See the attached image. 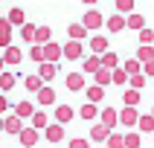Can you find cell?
Listing matches in <instances>:
<instances>
[{
  "mask_svg": "<svg viewBox=\"0 0 154 148\" xmlns=\"http://www.w3.org/2000/svg\"><path fill=\"white\" fill-rule=\"evenodd\" d=\"M82 23L87 26V32H93V29H99V26L105 23V17H102V12H96V9H87L85 17H82Z\"/></svg>",
  "mask_w": 154,
  "mask_h": 148,
  "instance_id": "1",
  "label": "cell"
},
{
  "mask_svg": "<svg viewBox=\"0 0 154 148\" xmlns=\"http://www.w3.org/2000/svg\"><path fill=\"white\" fill-rule=\"evenodd\" d=\"M64 84H67L70 93H82L85 90V73H67V78H64Z\"/></svg>",
  "mask_w": 154,
  "mask_h": 148,
  "instance_id": "2",
  "label": "cell"
},
{
  "mask_svg": "<svg viewBox=\"0 0 154 148\" xmlns=\"http://www.w3.org/2000/svg\"><path fill=\"white\" fill-rule=\"evenodd\" d=\"M44 58L50 61V64H55V61H61V58H64V47H61V44H55V41L44 44Z\"/></svg>",
  "mask_w": 154,
  "mask_h": 148,
  "instance_id": "3",
  "label": "cell"
},
{
  "mask_svg": "<svg viewBox=\"0 0 154 148\" xmlns=\"http://www.w3.org/2000/svg\"><path fill=\"white\" fill-rule=\"evenodd\" d=\"M38 137H41V131H35L32 125H29V128H23V131H20L17 142H20L23 148H35V145H38Z\"/></svg>",
  "mask_w": 154,
  "mask_h": 148,
  "instance_id": "4",
  "label": "cell"
},
{
  "mask_svg": "<svg viewBox=\"0 0 154 148\" xmlns=\"http://www.w3.org/2000/svg\"><path fill=\"white\" fill-rule=\"evenodd\" d=\"M119 125H125V128H137V125H140L137 107H122V110H119Z\"/></svg>",
  "mask_w": 154,
  "mask_h": 148,
  "instance_id": "5",
  "label": "cell"
},
{
  "mask_svg": "<svg viewBox=\"0 0 154 148\" xmlns=\"http://www.w3.org/2000/svg\"><path fill=\"white\" fill-rule=\"evenodd\" d=\"M82 55H85V44L82 41H67L64 44V58L67 61H79Z\"/></svg>",
  "mask_w": 154,
  "mask_h": 148,
  "instance_id": "6",
  "label": "cell"
},
{
  "mask_svg": "<svg viewBox=\"0 0 154 148\" xmlns=\"http://www.w3.org/2000/svg\"><path fill=\"white\" fill-rule=\"evenodd\" d=\"M44 139H47V142H61V139H64V125H61V122H50L47 131H44Z\"/></svg>",
  "mask_w": 154,
  "mask_h": 148,
  "instance_id": "7",
  "label": "cell"
},
{
  "mask_svg": "<svg viewBox=\"0 0 154 148\" xmlns=\"http://www.w3.org/2000/svg\"><path fill=\"white\" fill-rule=\"evenodd\" d=\"M111 134H113V131L108 128V125L96 122L93 128H90V137H87V139H90V142H108V137H111Z\"/></svg>",
  "mask_w": 154,
  "mask_h": 148,
  "instance_id": "8",
  "label": "cell"
},
{
  "mask_svg": "<svg viewBox=\"0 0 154 148\" xmlns=\"http://www.w3.org/2000/svg\"><path fill=\"white\" fill-rule=\"evenodd\" d=\"M35 96H38V107H52V104H55V90H52L50 84H44Z\"/></svg>",
  "mask_w": 154,
  "mask_h": 148,
  "instance_id": "9",
  "label": "cell"
},
{
  "mask_svg": "<svg viewBox=\"0 0 154 148\" xmlns=\"http://www.w3.org/2000/svg\"><path fill=\"white\" fill-rule=\"evenodd\" d=\"M12 29L15 26L9 23V17H0V50L12 47Z\"/></svg>",
  "mask_w": 154,
  "mask_h": 148,
  "instance_id": "10",
  "label": "cell"
},
{
  "mask_svg": "<svg viewBox=\"0 0 154 148\" xmlns=\"http://www.w3.org/2000/svg\"><path fill=\"white\" fill-rule=\"evenodd\" d=\"M3 61H6L9 67H17V64L23 61V50H20V47H6V50H3Z\"/></svg>",
  "mask_w": 154,
  "mask_h": 148,
  "instance_id": "11",
  "label": "cell"
},
{
  "mask_svg": "<svg viewBox=\"0 0 154 148\" xmlns=\"http://www.w3.org/2000/svg\"><path fill=\"white\" fill-rule=\"evenodd\" d=\"M99 122L102 125H108V128H116L119 125V110H113V107H102V113H99Z\"/></svg>",
  "mask_w": 154,
  "mask_h": 148,
  "instance_id": "12",
  "label": "cell"
},
{
  "mask_svg": "<svg viewBox=\"0 0 154 148\" xmlns=\"http://www.w3.org/2000/svg\"><path fill=\"white\" fill-rule=\"evenodd\" d=\"M99 113H102V107H99V104H93V102H85L82 107H79V116H82L85 122H93Z\"/></svg>",
  "mask_w": 154,
  "mask_h": 148,
  "instance_id": "13",
  "label": "cell"
},
{
  "mask_svg": "<svg viewBox=\"0 0 154 148\" xmlns=\"http://www.w3.org/2000/svg\"><path fill=\"white\" fill-rule=\"evenodd\" d=\"M52 116H55V122H61V125H67V122H73V116H76V110H73L70 104H58Z\"/></svg>",
  "mask_w": 154,
  "mask_h": 148,
  "instance_id": "14",
  "label": "cell"
},
{
  "mask_svg": "<svg viewBox=\"0 0 154 148\" xmlns=\"http://www.w3.org/2000/svg\"><path fill=\"white\" fill-rule=\"evenodd\" d=\"M125 26H128V15H111L108 17V32H122V29H125Z\"/></svg>",
  "mask_w": 154,
  "mask_h": 148,
  "instance_id": "15",
  "label": "cell"
},
{
  "mask_svg": "<svg viewBox=\"0 0 154 148\" xmlns=\"http://www.w3.org/2000/svg\"><path fill=\"white\" fill-rule=\"evenodd\" d=\"M12 107H15V116H20V119H32L35 110H38L32 102H17V104H12Z\"/></svg>",
  "mask_w": 154,
  "mask_h": 148,
  "instance_id": "16",
  "label": "cell"
},
{
  "mask_svg": "<svg viewBox=\"0 0 154 148\" xmlns=\"http://www.w3.org/2000/svg\"><path fill=\"white\" fill-rule=\"evenodd\" d=\"M26 125H23V119H20V116H15V113H12V116H6V134H12V137H20V131H23Z\"/></svg>",
  "mask_w": 154,
  "mask_h": 148,
  "instance_id": "17",
  "label": "cell"
},
{
  "mask_svg": "<svg viewBox=\"0 0 154 148\" xmlns=\"http://www.w3.org/2000/svg\"><path fill=\"white\" fill-rule=\"evenodd\" d=\"M6 17H9V23H12V26H17V29H20V26H26V12H23L20 6H12Z\"/></svg>",
  "mask_w": 154,
  "mask_h": 148,
  "instance_id": "18",
  "label": "cell"
},
{
  "mask_svg": "<svg viewBox=\"0 0 154 148\" xmlns=\"http://www.w3.org/2000/svg\"><path fill=\"white\" fill-rule=\"evenodd\" d=\"M55 73H58V67H55V64H50V61H44L41 67H38V76H41L44 84H47V81H52V78H55Z\"/></svg>",
  "mask_w": 154,
  "mask_h": 148,
  "instance_id": "19",
  "label": "cell"
},
{
  "mask_svg": "<svg viewBox=\"0 0 154 148\" xmlns=\"http://www.w3.org/2000/svg\"><path fill=\"white\" fill-rule=\"evenodd\" d=\"M90 50H93V55H105L108 52V38L105 35H93L90 38Z\"/></svg>",
  "mask_w": 154,
  "mask_h": 148,
  "instance_id": "20",
  "label": "cell"
},
{
  "mask_svg": "<svg viewBox=\"0 0 154 148\" xmlns=\"http://www.w3.org/2000/svg\"><path fill=\"white\" fill-rule=\"evenodd\" d=\"M99 70H102V55H87V58H85V70H82V73H85V76H87V73H93V76H96Z\"/></svg>",
  "mask_w": 154,
  "mask_h": 148,
  "instance_id": "21",
  "label": "cell"
},
{
  "mask_svg": "<svg viewBox=\"0 0 154 148\" xmlns=\"http://www.w3.org/2000/svg\"><path fill=\"white\" fill-rule=\"evenodd\" d=\"M29 122H32V128H35V131H47V125H50V116H47V110H41V107H38V110H35V116H32Z\"/></svg>",
  "mask_w": 154,
  "mask_h": 148,
  "instance_id": "22",
  "label": "cell"
},
{
  "mask_svg": "<svg viewBox=\"0 0 154 148\" xmlns=\"http://www.w3.org/2000/svg\"><path fill=\"white\" fill-rule=\"evenodd\" d=\"M67 35H70V41H85L87 38V26L85 23H70Z\"/></svg>",
  "mask_w": 154,
  "mask_h": 148,
  "instance_id": "23",
  "label": "cell"
},
{
  "mask_svg": "<svg viewBox=\"0 0 154 148\" xmlns=\"http://www.w3.org/2000/svg\"><path fill=\"white\" fill-rule=\"evenodd\" d=\"M102 99H105V87H99V84H90V87H87V102L99 104Z\"/></svg>",
  "mask_w": 154,
  "mask_h": 148,
  "instance_id": "24",
  "label": "cell"
},
{
  "mask_svg": "<svg viewBox=\"0 0 154 148\" xmlns=\"http://www.w3.org/2000/svg\"><path fill=\"white\" fill-rule=\"evenodd\" d=\"M122 102H125V107H137V104H140V90L128 87V90L122 93Z\"/></svg>",
  "mask_w": 154,
  "mask_h": 148,
  "instance_id": "25",
  "label": "cell"
},
{
  "mask_svg": "<svg viewBox=\"0 0 154 148\" xmlns=\"http://www.w3.org/2000/svg\"><path fill=\"white\" fill-rule=\"evenodd\" d=\"M20 38H23L26 44H35V38H38V26H35V23L20 26Z\"/></svg>",
  "mask_w": 154,
  "mask_h": 148,
  "instance_id": "26",
  "label": "cell"
},
{
  "mask_svg": "<svg viewBox=\"0 0 154 148\" xmlns=\"http://www.w3.org/2000/svg\"><path fill=\"white\" fill-rule=\"evenodd\" d=\"M134 58L143 61V64H146V61H154V47H151V44H148V47H146V44H140V50H137Z\"/></svg>",
  "mask_w": 154,
  "mask_h": 148,
  "instance_id": "27",
  "label": "cell"
},
{
  "mask_svg": "<svg viewBox=\"0 0 154 148\" xmlns=\"http://www.w3.org/2000/svg\"><path fill=\"white\" fill-rule=\"evenodd\" d=\"M140 134H154V116L146 113V116H140V125H137Z\"/></svg>",
  "mask_w": 154,
  "mask_h": 148,
  "instance_id": "28",
  "label": "cell"
},
{
  "mask_svg": "<svg viewBox=\"0 0 154 148\" xmlns=\"http://www.w3.org/2000/svg\"><path fill=\"white\" fill-rule=\"evenodd\" d=\"M12 87H15V73L3 70V73H0V90H3V93H9Z\"/></svg>",
  "mask_w": 154,
  "mask_h": 148,
  "instance_id": "29",
  "label": "cell"
},
{
  "mask_svg": "<svg viewBox=\"0 0 154 148\" xmlns=\"http://www.w3.org/2000/svg\"><path fill=\"white\" fill-rule=\"evenodd\" d=\"M128 29H137V32H143V29H146V17L137 15V12H131V15H128Z\"/></svg>",
  "mask_w": 154,
  "mask_h": 148,
  "instance_id": "30",
  "label": "cell"
},
{
  "mask_svg": "<svg viewBox=\"0 0 154 148\" xmlns=\"http://www.w3.org/2000/svg\"><path fill=\"white\" fill-rule=\"evenodd\" d=\"M102 67H108V70H116V67H119V55H116L113 50H108V52L102 55Z\"/></svg>",
  "mask_w": 154,
  "mask_h": 148,
  "instance_id": "31",
  "label": "cell"
},
{
  "mask_svg": "<svg viewBox=\"0 0 154 148\" xmlns=\"http://www.w3.org/2000/svg\"><path fill=\"white\" fill-rule=\"evenodd\" d=\"M23 87L29 90V93H38V90L44 87V81H41V76H26L23 78Z\"/></svg>",
  "mask_w": 154,
  "mask_h": 148,
  "instance_id": "32",
  "label": "cell"
},
{
  "mask_svg": "<svg viewBox=\"0 0 154 148\" xmlns=\"http://www.w3.org/2000/svg\"><path fill=\"white\" fill-rule=\"evenodd\" d=\"M122 70H125L128 76H140V73H143V61L131 58V61H125V64H122Z\"/></svg>",
  "mask_w": 154,
  "mask_h": 148,
  "instance_id": "33",
  "label": "cell"
},
{
  "mask_svg": "<svg viewBox=\"0 0 154 148\" xmlns=\"http://www.w3.org/2000/svg\"><path fill=\"white\" fill-rule=\"evenodd\" d=\"M116 6V15H131L134 12V0H113Z\"/></svg>",
  "mask_w": 154,
  "mask_h": 148,
  "instance_id": "34",
  "label": "cell"
},
{
  "mask_svg": "<svg viewBox=\"0 0 154 148\" xmlns=\"http://www.w3.org/2000/svg\"><path fill=\"white\" fill-rule=\"evenodd\" d=\"M50 41H52V29H50V26H38V38H35V44L44 47V44H50Z\"/></svg>",
  "mask_w": 154,
  "mask_h": 148,
  "instance_id": "35",
  "label": "cell"
},
{
  "mask_svg": "<svg viewBox=\"0 0 154 148\" xmlns=\"http://www.w3.org/2000/svg\"><path fill=\"white\" fill-rule=\"evenodd\" d=\"M29 58H32L38 67H41L44 61H47V58H44V47H41V44H32V50H29Z\"/></svg>",
  "mask_w": 154,
  "mask_h": 148,
  "instance_id": "36",
  "label": "cell"
},
{
  "mask_svg": "<svg viewBox=\"0 0 154 148\" xmlns=\"http://www.w3.org/2000/svg\"><path fill=\"white\" fill-rule=\"evenodd\" d=\"M140 131H128V134H125V148H140Z\"/></svg>",
  "mask_w": 154,
  "mask_h": 148,
  "instance_id": "37",
  "label": "cell"
},
{
  "mask_svg": "<svg viewBox=\"0 0 154 148\" xmlns=\"http://www.w3.org/2000/svg\"><path fill=\"white\" fill-rule=\"evenodd\" d=\"M128 81H131V76H128V73H125V70H122V67H116V70H113V84H128Z\"/></svg>",
  "mask_w": 154,
  "mask_h": 148,
  "instance_id": "38",
  "label": "cell"
},
{
  "mask_svg": "<svg viewBox=\"0 0 154 148\" xmlns=\"http://www.w3.org/2000/svg\"><path fill=\"white\" fill-rule=\"evenodd\" d=\"M108 148H125V134H111L108 137Z\"/></svg>",
  "mask_w": 154,
  "mask_h": 148,
  "instance_id": "39",
  "label": "cell"
},
{
  "mask_svg": "<svg viewBox=\"0 0 154 148\" xmlns=\"http://www.w3.org/2000/svg\"><path fill=\"white\" fill-rule=\"evenodd\" d=\"M134 90H143L146 87V73H140V76H131V81H128Z\"/></svg>",
  "mask_w": 154,
  "mask_h": 148,
  "instance_id": "40",
  "label": "cell"
},
{
  "mask_svg": "<svg viewBox=\"0 0 154 148\" xmlns=\"http://www.w3.org/2000/svg\"><path fill=\"white\" fill-rule=\"evenodd\" d=\"M67 148H90V139L76 137V139H70V142H67Z\"/></svg>",
  "mask_w": 154,
  "mask_h": 148,
  "instance_id": "41",
  "label": "cell"
},
{
  "mask_svg": "<svg viewBox=\"0 0 154 148\" xmlns=\"http://www.w3.org/2000/svg\"><path fill=\"white\" fill-rule=\"evenodd\" d=\"M140 44H146V47H148V44H154V32L148 29V26L143 29V32H140Z\"/></svg>",
  "mask_w": 154,
  "mask_h": 148,
  "instance_id": "42",
  "label": "cell"
},
{
  "mask_svg": "<svg viewBox=\"0 0 154 148\" xmlns=\"http://www.w3.org/2000/svg\"><path fill=\"white\" fill-rule=\"evenodd\" d=\"M9 107H12V104H9V99H6V93H0V116H3V113H6Z\"/></svg>",
  "mask_w": 154,
  "mask_h": 148,
  "instance_id": "43",
  "label": "cell"
},
{
  "mask_svg": "<svg viewBox=\"0 0 154 148\" xmlns=\"http://www.w3.org/2000/svg\"><path fill=\"white\" fill-rule=\"evenodd\" d=\"M143 73H146V76H151V78H154V61H146V64H143Z\"/></svg>",
  "mask_w": 154,
  "mask_h": 148,
  "instance_id": "44",
  "label": "cell"
},
{
  "mask_svg": "<svg viewBox=\"0 0 154 148\" xmlns=\"http://www.w3.org/2000/svg\"><path fill=\"white\" fill-rule=\"evenodd\" d=\"M0 134H6V119L0 116Z\"/></svg>",
  "mask_w": 154,
  "mask_h": 148,
  "instance_id": "45",
  "label": "cell"
},
{
  "mask_svg": "<svg viewBox=\"0 0 154 148\" xmlns=\"http://www.w3.org/2000/svg\"><path fill=\"white\" fill-rule=\"evenodd\" d=\"M85 3H87V6H93V3H96V0H85Z\"/></svg>",
  "mask_w": 154,
  "mask_h": 148,
  "instance_id": "46",
  "label": "cell"
},
{
  "mask_svg": "<svg viewBox=\"0 0 154 148\" xmlns=\"http://www.w3.org/2000/svg\"><path fill=\"white\" fill-rule=\"evenodd\" d=\"M151 116H154V107H151Z\"/></svg>",
  "mask_w": 154,
  "mask_h": 148,
  "instance_id": "47",
  "label": "cell"
}]
</instances>
